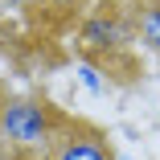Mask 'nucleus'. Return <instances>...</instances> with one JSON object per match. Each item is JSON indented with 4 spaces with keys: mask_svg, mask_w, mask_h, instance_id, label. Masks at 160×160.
<instances>
[{
    "mask_svg": "<svg viewBox=\"0 0 160 160\" xmlns=\"http://www.w3.org/2000/svg\"><path fill=\"white\" fill-rule=\"evenodd\" d=\"M62 123H66V115H58L45 99L4 94V99H0V148L37 156L53 140V132Z\"/></svg>",
    "mask_w": 160,
    "mask_h": 160,
    "instance_id": "obj_1",
    "label": "nucleus"
},
{
    "mask_svg": "<svg viewBox=\"0 0 160 160\" xmlns=\"http://www.w3.org/2000/svg\"><path fill=\"white\" fill-rule=\"evenodd\" d=\"M119 152L111 148L107 132L90 127L82 119H66L53 132V140L37 152V160H115Z\"/></svg>",
    "mask_w": 160,
    "mask_h": 160,
    "instance_id": "obj_2",
    "label": "nucleus"
},
{
    "mask_svg": "<svg viewBox=\"0 0 160 160\" xmlns=\"http://www.w3.org/2000/svg\"><path fill=\"white\" fill-rule=\"evenodd\" d=\"M132 41V25L119 21L115 12H94L86 25H82V45L94 49V53H115Z\"/></svg>",
    "mask_w": 160,
    "mask_h": 160,
    "instance_id": "obj_3",
    "label": "nucleus"
},
{
    "mask_svg": "<svg viewBox=\"0 0 160 160\" xmlns=\"http://www.w3.org/2000/svg\"><path fill=\"white\" fill-rule=\"evenodd\" d=\"M132 33L160 58V0H140V8L132 17Z\"/></svg>",
    "mask_w": 160,
    "mask_h": 160,
    "instance_id": "obj_4",
    "label": "nucleus"
},
{
    "mask_svg": "<svg viewBox=\"0 0 160 160\" xmlns=\"http://www.w3.org/2000/svg\"><path fill=\"white\" fill-rule=\"evenodd\" d=\"M74 78H78V86H82L86 94H94V99L107 94V78L99 74V66H90V62H82V66L74 70Z\"/></svg>",
    "mask_w": 160,
    "mask_h": 160,
    "instance_id": "obj_5",
    "label": "nucleus"
},
{
    "mask_svg": "<svg viewBox=\"0 0 160 160\" xmlns=\"http://www.w3.org/2000/svg\"><path fill=\"white\" fill-rule=\"evenodd\" d=\"M25 0H0V8H21Z\"/></svg>",
    "mask_w": 160,
    "mask_h": 160,
    "instance_id": "obj_6",
    "label": "nucleus"
},
{
    "mask_svg": "<svg viewBox=\"0 0 160 160\" xmlns=\"http://www.w3.org/2000/svg\"><path fill=\"white\" fill-rule=\"evenodd\" d=\"M8 45V33H4V25H0V49H4Z\"/></svg>",
    "mask_w": 160,
    "mask_h": 160,
    "instance_id": "obj_7",
    "label": "nucleus"
},
{
    "mask_svg": "<svg viewBox=\"0 0 160 160\" xmlns=\"http://www.w3.org/2000/svg\"><path fill=\"white\" fill-rule=\"evenodd\" d=\"M115 160H132V156H115Z\"/></svg>",
    "mask_w": 160,
    "mask_h": 160,
    "instance_id": "obj_8",
    "label": "nucleus"
},
{
    "mask_svg": "<svg viewBox=\"0 0 160 160\" xmlns=\"http://www.w3.org/2000/svg\"><path fill=\"white\" fill-rule=\"evenodd\" d=\"M156 78H160V74H156Z\"/></svg>",
    "mask_w": 160,
    "mask_h": 160,
    "instance_id": "obj_9",
    "label": "nucleus"
}]
</instances>
